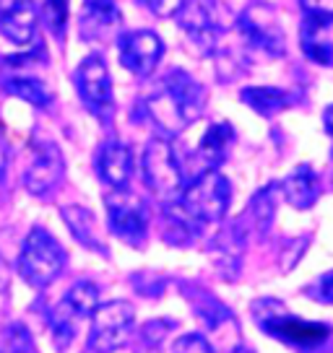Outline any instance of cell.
<instances>
[{"label": "cell", "mask_w": 333, "mask_h": 353, "mask_svg": "<svg viewBox=\"0 0 333 353\" xmlns=\"http://www.w3.org/2000/svg\"><path fill=\"white\" fill-rule=\"evenodd\" d=\"M206 110V88L188 70H169L162 86L146 99V114L164 135L188 130Z\"/></svg>", "instance_id": "cell-1"}, {"label": "cell", "mask_w": 333, "mask_h": 353, "mask_svg": "<svg viewBox=\"0 0 333 353\" xmlns=\"http://www.w3.org/2000/svg\"><path fill=\"white\" fill-rule=\"evenodd\" d=\"M253 317L271 338L287 343V345H294L300 351H315L331 338L328 325L294 317L287 312V307H281L278 301H271V299L253 304Z\"/></svg>", "instance_id": "cell-2"}, {"label": "cell", "mask_w": 333, "mask_h": 353, "mask_svg": "<svg viewBox=\"0 0 333 353\" xmlns=\"http://www.w3.org/2000/svg\"><path fill=\"white\" fill-rule=\"evenodd\" d=\"M63 268H66V250L47 229L34 226L26 234L16 260V270L23 278V283H29L32 288H45L63 273Z\"/></svg>", "instance_id": "cell-3"}, {"label": "cell", "mask_w": 333, "mask_h": 353, "mask_svg": "<svg viewBox=\"0 0 333 353\" xmlns=\"http://www.w3.org/2000/svg\"><path fill=\"white\" fill-rule=\"evenodd\" d=\"M229 200H232V188L219 169L198 172L180 192V205L200 223L222 221L229 210Z\"/></svg>", "instance_id": "cell-4"}, {"label": "cell", "mask_w": 333, "mask_h": 353, "mask_svg": "<svg viewBox=\"0 0 333 353\" xmlns=\"http://www.w3.org/2000/svg\"><path fill=\"white\" fill-rule=\"evenodd\" d=\"M237 32L242 42L268 57H281L287 52V32L278 11L271 3H250L237 16Z\"/></svg>", "instance_id": "cell-5"}, {"label": "cell", "mask_w": 333, "mask_h": 353, "mask_svg": "<svg viewBox=\"0 0 333 353\" xmlns=\"http://www.w3.org/2000/svg\"><path fill=\"white\" fill-rule=\"evenodd\" d=\"M104 205H107L110 232L131 247H144L149 236V208L144 200L131 190L115 188L107 192Z\"/></svg>", "instance_id": "cell-6"}, {"label": "cell", "mask_w": 333, "mask_h": 353, "mask_svg": "<svg viewBox=\"0 0 333 353\" xmlns=\"http://www.w3.org/2000/svg\"><path fill=\"white\" fill-rule=\"evenodd\" d=\"M135 312L131 301H107L99 304L91 314L89 330V351L94 353H115L131 341L133 332Z\"/></svg>", "instance_id": "cell-7"}, {"label": "cell", "mask_w": 333, "mask_h": 353, "mask_svg": "<svg viewBox=\"0 0 333 353\" xmlns=\"http://www.w3.org/2000/svg\"><path fill=\"white\" fill-rule=\"evenodd\" d=\"M141 172H144L146 188L151 190L159 198H175L182 192V169H180V159L175 154V145L166 138H151L144 148V159H141Z\"/></svg>", "instance_id": "cell-8"}, {"label": "cell", "mask_w": 333, "mask_h": 353, "mask_svg": "<svg viewBox=\"0 0 333 353\" xmlns=\"http://www.w3.org/2000/svg\"><path fill=\"white\" fill-rule=\"evenodd\" d=\"M76 88L84 107L99 122H107L115 117V94H112V78L99 55L84 57L76 68Z\"/></svg>", "instance_id": "cell-9"}, {"label": "cell", "mask_w": 333, "mask_h": 353, "mask_svg": "<svg viewBox=\"0 0 333 353\" xmlns=\"http://www.w3.org/2000/svg\"><path fill=\"white\" fill-rule=\"evenodd\" d=\"M175 19L196 55H216L219 39H222V21L216 19V11L209 0H185V6L180 8Z\"/></svg>", "instance_id": "cell-10"}, {"label": "cell", "mask_w": 333, "mask_h": 353, "mask_svg": "<svg viewBox=\"0 0 333 353\" xmlns=\"http://www.w3.org/2000/svg\"><path fill=\"white\" fill-rule=\"evenodd\" d=\"M120 63L135 78H149L164 57V39L151 29H135L117 37Z\"/></svg>", "instance_id": "cell-11"}, {"label": "cell", "mask_w": 333, "mask_h": 353, "mask_svg": "<svg viewBox=\"0 0 333 353\" xmlns=\"http://www.w3.org/2000/svg\"><path fill=\"white\" fill-rule=\"evenodd\" d=\"M66 176V159L60 154V148L50 141L34 145L32 164L23 172V188L37 198H45L63 182Z\"/></svg>", "instance_id": "cell-12"}, {"label": "cell", "mask_w": 333, "mask_h": 353, "mask_svg": "<svg viewBox=\"0 0 333 353\" xmlns=\"http://www.w3.org/2000/svg\"><path fill=\"white\" fill-rule=\"evenodd\" d=\"M120 8L115 0H86L78 16V34L84 42H110L120 32Z\"/></svg>", "instance_id": "cell-13"}, {"label": "cell", "mask_w": 333, "mask_h": 353, "mask_svg": "<svg viewBox=\"0 0 333 353\" xmlns=\"http://www.w3.org/2000/svg\"><path fill=\"white\" fill-rule=\"evenodd\" d=\"M42 13L34 0H0V34L13 44H32Z\"/></svg>", "instance_id": "cell-14"}, {"label": "cell", "mask_w": 333, "mask_h": 353, "mask_svg": "<svg viewBox=\"0 0 333 353\" xmlns=\"http://www.w3.org/2000/svg\"><path fill=\"white\" fill-rule=\"evenodd\" d=\"M97 174L107 188H128L133 174V154L120 141H107L97 154Z\"/></svg>", "instance_id": "cell-15"}, {"label": "cell", "mask_w": 333, "mask_h": 353, "mask_svg": "<svg viewBox=\"0 0 333 353\" xmlns=\"http://www.w3.org/2000/svg\"><path fill=\"white\" fill-rule=\"evenodd\" d=\"M281 195H284V200H287L292 208L297 210L312 208L318 203V198H321V179L312 172V166L310 164L297 166L281 182Z\"/></svg>", "instance_id": "cell-16"}, {"label": "cell", "mask_w": 333, "mask_h": 353, "mask_svg": "<svg viewBox=\"0 0 333 353\" xmlns=\"http://www.w3.org/2000/svg\"><path fill=\"white\" fill-rule=\"evenodd\" d=\"M333 21H321V19H310L305 16V23L300 29V44L302 52L310 57L318 65L331 68L333 65V34H331Z\"/></svg>", "instance_id": "cell-17"}, {"label": "cell", "mask_w": 333, "mask_h": 353, "mask_svg": "<svg viewBox=\"0 0 333 353\" xmlns=\"http://www.w3.org/2000/svg\"><path fill=\"white\" fill-rule=\"evenodd\" d=\"M240 99L250 107V110L260 114V117H274L276 112L289 110L297 97L287 91V88H276V86H247L240 91Z\"/></svg>", "instance_id": "cell-18"}, {"label": "cell", "mask_w": 333, "mask_h": 353, "mask_svg": "<svg viewBox=\"0 0 333 353\" xmlns=\"http://www.w3.org/2000/svg\"><path fill=\"white\" fill-rule=\"evenodd\" d=\"M234 141V130L229 122H213L209 130L203 132V138H200L198 143V159L203 169L200 172H206V169H216V166L222 164L227 154H229V145Z\"/></svg>", "instance_id": "cell-19"}, {"label": "cell", "mask_w": 333, "mask_h": 353, "mask_svg": "<svg viewBox=\"0 0 333 353\" xmlns=\"http://www.w3.org/2000/svg\"><path fill=\"white\" fill-rule=\"evenodd\" d=\"M63 221H66L70 234L84 247H89L91 252L107 254V247H104V242L97 234V219H94V213L89 208H84V205H66L63 208Z\"/></svg>", "instance_id": "cell-20"}, {"label": "cell", "mask_w": 333, "mask_h": 353, "mask_svg": "<svg viewBox=\"0 0 333 353\" xmlns=\"http://www.w3.org/2000/svg\"><path fill=\"white\" fill-rule=\"evenodd\" d=\"M3 88L11 97H19L26 104H34L39 110H45V107L53 104V91L47 88L45 81H39L37 76H11L3 81Z\"/></svg>", "instance_id": "cell-21"}, {"label": "cell", "mask_w": 333, "mask_h": 353, "mask_svg": "<svg viewBox=\"0 0 333 353\" xmlns=\"http://www.w3.org/2000/svg\"><path fill=\"white\" fill-rule=\"evenodd\" d=\"M81 320H84V317L68 304L66 299L53 309V314H50V330H53V341H55V345L60 351H66L68 345L76 341L78 322Z\"/></svg>", "instance_id": "cell-22"}, {"label": "cell", "mask_w": 333, "mask_h": 353, "mask_svg": "<svg viewBox=\"0 0 333 353\" xmlns=\"http://www.w3.org/2000/svg\"><path fill=\"white\" fill-rule=\"evenodd\" d=\"M66 301L76 309L81 317H89L99 307V288H97L94 281H78V283L68 288Z\"/></svg>", "instance_id": "cell-23"}, {"label": "cell", "mask_w": 333, "mask_h": 353, "mask_svg": "<svg viewBox=\"0 0 333 353\" xmlns=\"http://www.w3.org/2000/svg\"><path fill=\"white\" fill-rule=\"evenodd\" d=\"M42 19H45L47 29L55 34L57 39H63L68 26V0H45Z\"/></svg>", "instance_id": "cell-24"}, {"label": "cell", "mask_w": 333, "mask_h": 353, "mask_svg": "<svg viewBox=\"0 0 333 353\" xmlns=\"http://www.w3.org/2000/svg\"><path fill=\"white\" fill-rule=\"evenodd\" d=\"M6 353H37L32 335L21 325H11L6 330Z\"/></svg>", "instance_id": "cell-25"}, {"label": "cell", "mask_w": 333, "mask_h": 353, "mask_svg": "<svg viewBox=\"0 0 333 353\" xmlns=\"http://www.w3.org/2000/svg\"><path fill=\"white\" fill-rule=\"evenodd\" d=\"M172 353H213V348L203 335H198V332H188V335L178 338Z\"/></svg>", "instance_id": "cell-26"}, {"label": "cell", "mask_w": 333, "mask_h": 353, "mask_svg": "<svg viewBox=\"0 0 333 353\" xmlns=\"http://www.w3.org/2000/svg\"><path fill=\"white\" fill-rule=\"evenodd\" d=\"M149 13H154L159 19H169L178 16V11L185 6V0H138Z\"/></svg>", "instance_id": "cell-27"}, {"label": "cell", "mask_w": 333, "mask_h": 353, "mask_svg": "<svg viewBox=\"0 0 333 353\" xmlns=\"http://www.w3.org/2000/svg\"><path fill=\"white\" fill-rule=\"evenodd\" d=\"M302 11L310 19L321 21H333V0H300Z\"/></svg>", "instance_id": "cell-28"}, {"label": "cell", "mask_w": 333, "mask_h": 353, "mask_svg": "<svg viewBox=\"0 0 333 353\" xmlns=\"http://www.w3.org/2000/svg\"><path fill=\"white\" fill-rule=\"evenodd\" d=\"M321 299H325V301H333V273H328V276L321 281Z\"/></svg>", "instance_id": "cell-29"}, {"label": "cell", "mask_w": 333, "mask_h": 353, "mask_svg": "<svg viewBox=\"0 0 333 353\" xmlns=\"http://www.w3.org/2000/svg\"><path fill=\"white\" fill-rule=\"evenodd\" d=\"M323 125H325V130L333 135V104L325 110V114H323Z\"/></svg>", "instance_id": "cell-30"}, {"label": "cell", "mask_w": 333, "mask_h": 353, "mask_svg": "<svg viewBox=\"0 0 333 353\" xmlns=\"http://www.w3.org/2000/svg\"><path fill=\"white\" fill-rule=\"evenodd\" d=\"M3 174H6V154L0 151V188H3Z\"/></svg>", "instance_id": "cell-31"}, {"label": "cell", "mask_w": 333, "mask_h": 353, "mask_svg": "<svg viewBox=\"0 0 333 353\" xmlns=\"http://www.w3.org/2000/svg\"><path fill=\"white\" fill-rule=\"evenodd\" d=\"M234 353H253V351H247V348H237Z\"/></svg>", "instance_id": "cell-32"}, {"label": "cell", "mask_w": 333, "mask_h": 353, "mask_svg": "<svg viewBox=\"0 0 333 353\" xmlns=\"http://www.w3.org/2000/svg\"><path fill=\"white\" fill-rule=\"evenodd\" d=\"M0 270H3V265H0ZM0 276H3V273H0Z\"/></svg>", "instance_id": "cell-33"}]
</instances>
